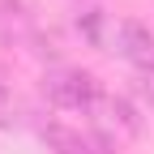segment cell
Wrapping results in <instances>:
<instances>
[{
	"label": "cell",
	"mask_w": 154,
	"mask_h": 154,
	"mask_svg": "<svg viewBox=\"0 0 154 154\" xmlns=\"http://www.w3.org/2000/svg\"><path fill=\"white\" fill-rule=\"evenodd\" d=\"M38 137L47 141V150H51V154H111L103 137H90V133L69 128V124H60V120L43 124V128H38Z\"/></svg>",
	"instance_id": "obj_3"
},
{
	"label": "cell",
	"mask_w": 154,
	"mask_h": 154,
	"mask_svg": "<svg viewBox=\"0 0 154 154\" xmlns=\"http://www.w3.org/2000/svg\"><path fill=\"white\" fill-rule=\"evenodd\" d=\"M111 51L124 56V60H133V64H141V69H154V34H150V26L133 22V17L116 22V30H111Z\"/></svg>",
	"instance_id": "obj_2"
},
{
	"label": "cell",
	"mask_w": 154,
	"mask_h": 154,
	"mask_svg": "<svg viewBox=\"0 0 154 154\" xmlns=\"http://www.w3.org/2000/svg\"><path fill=\"white\" fill-rule=\"evenodd\" d=\"M43 94H47V103L60 107V111H90V107L103 103L99 82H94L90 73H82V69H56V73H47L43 77Z\"/></svg>",
	"instance_id": "obj_1"
},
{
	"label": "cell",
	"mask_w": 154,
	"mask_h": 154,
	"mask_svg": "<svg viewBox=\"0 0 154 154\" xmlns=\"http://www.w3.org/2000/svg\"><path fill=\"white\" fill-rule=\"evenodd\" d=\"M17 124V99L9 86H0V128H13Z\"/></svg>",
	"instance_id": "obj_6"
},
{
	"label": "cell",
	"mask_w": 154,
	"mask_h": 154,
	"mask_svg": "<svg viewBox=\"0 0 154 154\" xmlns=\"http://www.w3.org/2000/svg\"><path fill=\"white\" fill-rule=\"evenodd\" d=\"M137 90H141L146 99L154 103V69H141V82H137Z\"/></svg>",
	"instance_id": "obj_7"
},
{
	"label": "cell",
	"mask_w": 154,
	"mask_h": 154,
	"mask_svg": "<svg viewBox=\"0 0 154 154\" xmlns=\"http://www.w3.org/2000/svg\"><path fill=\"white\" fill-rule=\"evenodd\" d=\"M103 107H107V120H111L116 128H124L128 137L141 133V116H137V107H133L128 99H103Z\"/></svg>",
	"instance_id": "obj_4"
},
{
	"label": "cell",
	"mask_w": 154,
	"mask_h": 154,
	"mask_svg": "<svg viewBox=\"0 0 154 154\" xmlns=\"http://www.w3.org/2000/svg\"><path fill=\"white\" fill-rule=\"evenodd\" d=\"M77 30H82L90 43L99 47V43H103V9H90V13H82V17H77Z\"/></svg>",
	"instance_id": "obj_5"
}]
</instances>
